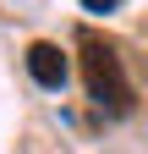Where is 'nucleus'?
<instances>
[{
    "label": "nucleus",
    "mask_w": 148,
    "mask_h": 154,
    "mask_svg": "<svg viewBox=\"0 0 148 154\" xmlns=\"http://www.w3.org/2000/svg\"><path fill=\"white\" fill-rule=\"evenodd\" d=\"M82 77H88V99L104 116H126L132 110V77H126L121 55L99 44V38H82Z\"/></svg>",
    "instance_id": "nucleus-1"
},
{
    "label": "nucleus",
    "mask_w": 148,
    "mask_h": 154,
    "mask_svg": "<svg viewBox=\"0 0 148 154\" xmlns=\"http://www.w3.org/2000/svg\"><path fill=\"white\" fill-rule=\"evenodd\" d=\"M28 77H33L39 88L61 94V88H66V55H61V44H33V50H28Z\"/></svg>",
    "instance_id": "nucleus-2"
},
{
    "label": "nucleus",
    "mask_w": 148,
    "mask_h": 154,
    "mask_svg": "<svg viewBox=\"0 0 148 154\" xmlns=\"http://www.w3.org/2000/svg\"><path fill=\"white\" fill-rule=\"evenodd\" d=\"M115 6H121V0H82V11H93V17H110Z\"/></svg>",
    "instance_id": "nucleus-3"
}]
</instances>
